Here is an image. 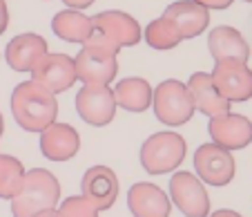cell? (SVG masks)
Returning <instances> with one entry per match:
<instances>
[{
  "label": "cell",
  "instance_id": "cell-1",
  "mask_svg": "<svg viewBox=\"0 0 252 217\" xmlns=\"http://www.w3.org/2000/svg\"><path fill=\"white\" fill-rule=\"evenodd\" d=\"M9 103L16 123L27 132H43L58 119L56 94L36 83L33 78L18 83L14 87Z\"/></svg>",
  "mask_w": 252,
  "mask_h": 217
},
{
  "label": "cell",
  "instance_id": "cell-2",
  "mask_svg": "<svg viewBox=\"0 0 252 217\" xmlns=\"http://www.w3.org/2000/svg\"><path fill=\"white\" fill-rule=\"evenodd\" d=\"M61 181L47 168H32L25 175L20 193L11 199L14 217H36L47 208H58L61 204Z\"/></svg>",
  "mask_w": 252,
  "mask_h": 217
},
{
  "label": "cell",
  "instance_id": "cell-3",
  "mask_svg": "<svg viewBox=\"0 0 252 217\" xmlns=\"http://www.w3.org/2000/svg\"><path fill=\"white\" fill-rule=\"evenodd\" d=\"M94 20V34L87 43L107 47L110 52L119 54L123 47H134L143 40V29L136 18L119 9H107L92 16Z\"/></svg>",
  "mask_w": 252,
  "mask_h": 217
},
{
  "label": "cell",
  "instance_id": "cell-4",
  "mask_svg": "<svg viewBox=\"0 0 252 217\" xmlns=\"http://www.w3.org/2000/svg\"><path fill=\"white\" fill-rule=\"evenodd\" d=\"M188 154V144L179 132L163 130L148 137L141 145V166L150 175H165L176 170Z\"/></svg>",
  "mask_w": 252,
  "mask_h": 217
},
{
  "label": "cell",
  "instance_id": "cell-5",
  "mask_svg": "<svg viewBox=\"0 0 252 217\" xmlns=\"http://www.w3.org/2000/svg\"><path fill=\"white\" fill-rule=\"evenodd\" d=\"M154 114L167 128H181L194 114V101L188 90V83H181L179 78H167L154 87Z\"/></svg>",
  "mask_w": 252,
  "mask_h": 217
},
{
  "label": "cell",
  "instance_id": "cell-6",
  "mask_svg": "<svg viewBox=\"0 0 252 217\" xmlns=\"http://www.w3.org/2000/svg\"><path fill=\"white\" fill-rule=\"evenodd\" d=\"M116 56L119 54L110 52L107 47L85 43L81 52L74 56L78 81H83V85H110L119 74Z\"/></svg>",
  "mask_w": 252,
  "mask_h": 217
},
{
  "label": "cell",
  "instance_id": "cell-7",
  "mask_svg": "<svg viewBox=\"0 0 252 217\" xmlns=\"http://www.w3.org/2000/svg\"><path fill=\"white\" fill-rule=\"evenodd\" d=\"M194 170L203 183L214 186V188H221V186H228L234 179V175H237V161H234L230 150L210 141V144H201L196 148Z\"/></svg>",
  "mask_w": 252,
  "mask_h": 217
},
{
  "label": "cell",
  "instance_id": "cell-8",
  "mask_svg": "<svg viewBox=\"0 0 252 217\" xmlns=\"http://www.w3.org/2000/svg\"><path fill=\"white\" fill-rule=\"evenodd\" d=\"M170 199L186 217H210V197L199 175L188 170L172 175Z\"/></svg>",
  "mask_w": 252,
  "mask_h": 217
},
{
  "label": "cell",
  "instance_id": "cell-9",
  "mask_svg": "<svg viewBox=\"0 0 252 217\" xmlns=\"http://www.w3.org/2000/svg\"><path fill=\"white\" fill-rule=\"evenodd\" d=\"M116 97L110 85H83L76 94V112L87 126L103 128L116 116Z\"/></svg>",
  "mask_w": 252,
  "mask_h": 217
},
{
  "label": "cell",
  "instance_id": "cell-10",
  "mask_svg": "<svg viewBox=\"0 0 252 217\" xmlns=\"http://www.w3.org/2000/svg\"><path fill=\"white\" fill-rule=\"evenodd\" d=\"M217 90L230 103H243L252 99V70L241 61H217L212 72Z\"/></svg>",
  "mask_w": 252,
  "mask_h": 217
},
{
  "label": "cell",
  "instance_id": "cell-11",
  "mask_svg": "<svg viewBox=\"0 0 252 217\" xmlns=\"http://www.w3.org/2000/svg\"><path fill=\"white\" fill-rule=\"evenodd\" d=\"M32 78L47 87L54 94H63V92L71 90V85L78 81L76 63L74 58L67 54H45L40 58V63L32 70Z\"/></svg>",
  "mask_w": 252,
  "mask_h": 217
},
{
  "label": "cell",
  "instance_id": "cell-12",
  "mask_svg": "<svg viewBox=\"0 0 252 217\" xmlns=\"http://www.w3.org/2000/svg\"><path fill=\"white\" fill-rule=\"evenodd\" d=\"M208 135L214 144L230 152L243 150L252 144V121L237 112H225L210 119Z\"/></svg>",
  "mask_w": 252,
  "mask_h": 217
},
{
  "label": "cell",
  "instance_id": "cell-13",
  "mask_svg": "<svg viewBox=\"0 0 252 217\" xmlns=\"http://www.w3.org/2000/svg\"><path fill=\"white\" fill-rule=\"evenodd\" d=\"M163 16L181 36V40H190L201 36L210 25V9L194 0H176L165 7Z\"/></svg>",
  "mask_w": 252,
  "mask_h": 217
},
{
  "label": "cell",
  "instance_id": "cell-14",
  "mask_svg": "<svg viewBox=\"0 0 252 217\" xmlns=\"http://www.w3.org/2000/svg\"><path fill=\"white\" fill-rule=\"evenodd\" d=\"M81 188L83 197L98 211H110L119 197V177L107 166H92L83 175Z\"/></svg>",
  "mask_w": 252,
  "mask_h": 217
},
{
  "label": "cell",
  "instance_id": "cell-15",
  "mask_svg": "<svg viewBox=\"0 0 252 217\" xmlns=\"http://www.w3.org/2000/svg\"><path fill=\"white\" fill-rule=\"evenodd\" d=\"M127 208L134 217H170L172 199L157 183L136 181L127 190Z\"/></svg>",
  "mask_w": 252,
  "mask_h": 217
},
{
  "label": "cell",
  "instance_id": "cell-16",
  "mask_svg": "<svg viewBox=\"0 0 252 217\" xmlns=\"http://www.w3.org/2000/svg\"><path fill=\"white\" fill-rule=\"evenodd\" d=\"M49 52L47 40L40 34H18L5 47V61L14 72H29L40 63V58Z\"/></svg>",
  "mask_w": 252,
  "mask_h": 217
},
{
  "label": "cell",
  "instance_id": "cell-17",
  "mask_svg": "<svg viewBox=\"0 0 252 217\" xmlns=\"http://www.w3.org/2000/svg\"><path fill=\"white\" fill-rule=\"evenodd\" d=\"M81 150V135L69 123H52L40 132V152L49 161H69Z\"/></svg>",
  "mask_w": 252,
  "mask_h": 217
},
{
  "label": "cell",
  "instance_id": "cell-18",
  "mask_svg": "<svg viewBox=\"0 0 252 217\" xmlns=\"http://www.w3.org/2000/svg\"><path fill=\"white\" fill-rule=\"evenodd\" d=\"M188 90L192 94V101H194V108L205 116H219L225 114V112H232L230 106L232 103L217 90L212 81V74L208 72H194L190 78H188Z\"/></svg>",
  "mask_w": 252,
  "mask_h": 217
},
{
  "label": "cell",
  "instance_id": "cell-19",
  "mask_svg": "<svg viewBox=\"0 0 252 217\" xmlns=\"http://www.w3.org/2000/svg\"><path fill=\"white\" fill-rule=\"evenodd\" d=\"M208 49L212 54L214 63L217 61H250V45L243 38L239 29L230 25H219L208 34Z\"/></svg>",
  "mask_w": 252,
  "mask_h": 217
},
{
  "label": "cell",
  "instance_id": "cell-20",
  "mask_svg": "<svg viewBox=\"0 0 252 217\" xmlns=\"http://www.w3.org/2000/svg\"><path fill=\"white\" fill-rule=\"evenodd\" d=\"M52 32L65 43L85 45L94 34V20L78 9H63L52 18Z\"/></svg>",
  "mask_w": 252,
  "mask_h": 217
},
{
  "label": "cell",
  "instance_id": "cell-21",
  "mask_svg": "<svg viewBox=\"0 0 252 217\" xmlns=\"http://www.w3.org/2000/svg\"><path fill=\"white\" fill-rule=\"evenodd\" d=\"M114 97H116L119 108H123V110H127V112H136L138 114V112H145L152 108L154 87L141 76H127V78L116 83Z\"/></svg>",
  "mask_w": 252,
  "mask_h": 217
},
{
  "label": "cell",
  "instance_id": "cell-22",
  "mask_svg": "<svg viewBox=\"0 0 252 217\" xmlns=\"http://www.w3.org/2000/svg\"><path fill=\"white\" fill-rule=\"evenodd\" d=\"M25 170L23 161L11 157V154H0V199H14L20 193L25 183Z\"/></svg>",
  "mask_w": 252,
  "mask_h": 217
},
{
  "label": "cell",
  "instance_id": "cell-23",
  "mask_svg": "<svg viewBox=\"0 0 252 217\" xmlns=\"http://www.w3.org/2000/svg\"><path fill=\"white\" fill-rule=\"evenodd\" d=\"M143 38L152 49H161V52H167V49H174L176 45L181 43V36L174 32L170 23H167L165 16L161 18H154L152 23H148L145 32H143Z\"/></svg>",
  "mask_w": 252,
  "mask_h": 217
},
{
  "label": "cell",
  "instance_id": "cell-24",
  "mask_svg": "<svg viewBox=\"0 0 252 217\" xmlns=\"http://www.w3.org/2000/svg\"><path fill=\"white\" fill-rule=\"evenodd\" d=\"M58 217H98V208L90 204L83 195H71L58 204Z\"/></svg>",
  "mask_w": 252,
  "mask_h": 217
},
{
  "label": "cell",
  "instance_id": "cell-25",
  "mask_svg": "<svg viewBox=\"0 0 252 217\" xmlns=\"http://www.w3.org/2000/svg\"><path fill=\"white\" fill-rule=\"evenodd\" d=\"M194 2H199V5L208 7V9L221 11V9H228V7H232L234 0H194Z\"/></svg>",
  "mask_w": 252,
  "mask_h": 217
},
{
  "label": "cell",
  "instance_id": "cell-26",
  "mask_svg": "<svg viewBox=\"0 0 252 217\" xmlns=\"http://www.w3.org/2000/svg\"><path fill=\"white\" fill-rule=\"evenodd\" d=\"M7 27H9V9L5 0H0V36L7 32Z\"/></svg>",
  "mask_w": 252,
  "mask_h": 217
},
{
  "label": "cell",
  "instance_id": "cell-27",
  "mask_svg": "<svg viewBox=\"0 0 252 217\" xmlns=\"http://www.w3.org/2000/svg\"><path fill=\"white\" fill-rule=\"evenodd\" d=\"M94 2H96V0H63V5H65L67 9H78V11L92 7Z\"/></svg>",
  "mask_w": 252,
  "mask_h": 217
},
{
  "label": "cell",
  "instance_id": "cell-28",
  "mask_svg": "<svg viewBox=\"0 0 252 217\" xmlns=\"http://www.w3.org/2000/svg\"><path fill=\"white\" fill-rule=\"evenodd\" d=\"M210 217H243V215L237 211H232V208H219V211L210 213Z\"/></svg>",
  "mask_w": 252,
  "mask_h": 217
},
{
  "label": "cell",
  "instance_id": "cell-29",
  "mask_svg": "<svg viewBox=\"0 0 252 217\" xmlns=\"http://www.w3.org/2000/svg\"><path fill=\"white\" fill-rule=\"evenodd\" d=\"M36 217H58V211H56V208H47V211L38 213Z\"/></svg>",
  "mask_w": 252,
  "mask_h": 217
},
{
  "label": "cell",
  "instance_id": "cell-30",
  "mask_svg": "<svg viewBox=\"0 0 252 217\" xmlns=\"http://www.w3.org/2000/svg\"><path fill=\"white\" fill-rule=\"evenodd\" d=\"M2 132H5V119H2V114H0V137H2Z\"/></svg>",
  "mask_w": 252,
  "mask_h": 217
},
{
  "label": "cell",
  "instance_id": "cell-31",
  "mask_svg": "<svg viewBox=\"0 0 252 217\" xmlns=\"http://www.w3.org/2000/svg\"><path fill=\"white\" fill-rule=\"evenodd\" d=\"M243 2H252V0H243Z\"/></svg>",
  "mask_w": 252,
  "mask_h": 217
}]
</instances>
